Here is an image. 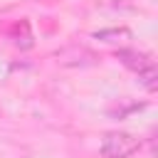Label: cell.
<instances>
[{
    "label": "cell",
    "instance_id": "6da1fadb",
    "mask_svg": "<svg viewBox=\"0 0 158 158\" xmlns=\"http://www.w3.org/2000/svg\"><path fill=\"white\" fill-rule=\"evenodd\" d=\"M99 151L104 158H131L141 151V141L128 131H109L104 133Z\"/></svg>",
    "mask_w": 158,
    "mask_h": 158
},
{
    "label": "cell",
    "instance_id": "7a4b0ae2",
    "mask_svg": "<svg viewBox=\"0 0 158 158\" xmlns=\"http://www.w3.org/2000/svg\"><path fill=\"white\" fill-rule=\"evenodd\" d=\"M116 59L123 64V67H128L131 72H136V74H141L143 69H148V67H153L156 62L146 54V52H138V49H128V47H121V49H116Z\"/></svg>",
    "mask_w": 158,
    "mask_h": 158
},
{
    "label": "cell",
    "instance_id": "3957f363",
    "mask_svg": "<svg viewBox=\"0 0 158 158\" xmlns=\"http://www.w3.org/2000/svg\"><path fill=\"white\" fill-rule=\"evenodd\" d=\"M131 30L126 27H111V30H99L94 32V40H101V42H111V44H118V42H126L131 40Z\"/></svg>",
    "mask_w": 158,
    "mask_h": 158
},
{
    "label": "cell",
    "instance_id": "277c9868",
    "mask_svg": "<svg viewBox=\"0 0 158 158\" xmlns=\"http://www.w3.org/2000/svg\"><path fill=\"white\" fill-rule=\"evenodd\" d=\"M138 84H141L146 91H156V89H158V67L153 64V67L143 69V72L138 74Z\"/></svg>",
    "mask_w": 158,
    "mask_h": 158
}]
</instances>
